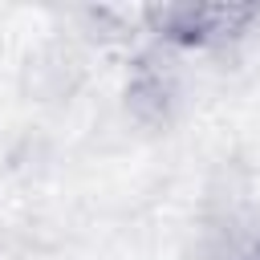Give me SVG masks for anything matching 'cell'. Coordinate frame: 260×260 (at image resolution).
<instances>
[{"mask_svg": "<svg viewBox=\"0 0 260 260\" xmlns=\"http://www.w3.org/2000/svg\"><path fill=\"white\" fill-rule=\"evenodd\" d=\"M252 16H256V8H244V4H162V8H150V20L183 45L232 41Z\"/></svg>", "mask_w": 260, "mask_h": 260, "instance_id": "6da1fadb", "label": "cell"}, {"mask_svg": "<svg viewBox=\"0 0 260 260\" xmlns=\"http://www.w3.org/2000/svg\"><path fill=\"white\" fill-rule=\"evenodd\" d=\"M126 102H130V114L142 126H167L183 106V81H179L175 61L162 57V53L138 57L130 85H126Z\"/></svg>", "mask_w": 260, "mask_h": 260, "instance_id": "7a4b0ae2", "label": "cell"}]
</instances>
